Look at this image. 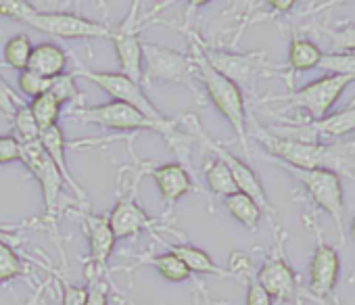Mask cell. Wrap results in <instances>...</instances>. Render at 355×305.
I'll use <instances>...</instances> for the list:
<instances>
[{
	"mask_svg": "<svg viewBox=\"0 0 355 305\" xmlns=\"http://www.w3.org/2000/svg\"><path fill=\"white\" fill-rule=\"evenodd\" d=\"M17 86H19L21 94L28 96V98L32 101V98H36V96H40V94H44V92H49L51 80L38 76V73L32 71V69H24V71H19V76H17Z\"/></svg>",
	"mask_w": 355,
	"mask_h": 305,
	"instance_id": "cell-31",
	"label": "cell"
},
{
	"mask_svg": "<svg viewBox=\"0 0 355 305\" xmlns=\"http://www.w3.org/2000/svg\"><path fill=\"white\" fill-rule=\"evenodd\" d=\"M322 57H324V53L313 40L293 36V40L288 44V69H291V73H301V71H309V69L320 67Z\"/></svg>",
	"mask_w": 355,
	"mask_h": 305,
	"instance_id": "cell-21",
	"label": "cell"
},
{
	"mask_svg": "<svg viewBox=\"0 0 355 305\" xmlns=\"http://www.w3.org/2000/svg\"><path fill=\"white\" fill-rule=\"evenodd\" d=\"M280 168L288 170L293 174V178H297L303 184V189L307 191L313 205L330 216V220L334 222L338 241L345 243L347 207H345V193H343L340 176L334 172H328V170H295V168H286V166H280Z\"/></svg>",
	"mask_w": 355,
	"mask_h": 305,
	"instance_id": "cell-6",
	"label": "cell"
},
{
	"mask_svg": "<svg viewBox=\"0 0 355 305\" xmlns=\"http://www.w3.org/2000/svg\"><path fill=\"white\" fill-rule=\"evenodd\" d=\"M117 301H121V305H125V303H123V299H121V295H117Z\"/></svg>",
	"mask_w": 355,
	"mask_h": 305,
	"instance_id": "cell-43",
	"label": "cell"
},
{
	"mask_svg": "<svg viewBox=\"0 0 355 305\" xmlns=\"http://www.w3.org/2000/svg\"><path fill=\"white\" fill-rule=\"evenodd\" d=\"M19 164H24L28 168V172L34 176V180L40 184L42 203H44V218L49 222H53L57 218V211H59L61 191L67 189L63 182V176L59 174L53 159L40 146V140L30 142V144H21V162Z\"/></svg>",
	"mask_w": 355,
	"mask_h": 305,
	"instance_id": "cell-11",
	"label": "cell"
},
{
	"mask_svg": "<svg viewBox=\"0 0 355 305\" xmlns=\"http://www.w3.org/2000/svg\"><path fill=\"white\" fill-rule=\"evenodd\" d=\"M195 282H197V288H199V297L203 299V305H224V303L214 301V299L207 295V288L203 286V282H201V280H197V278H195ZM197 305H201V303H197Z\"/></svg>",
	"mask_w": 355,
	"mask_h": 305,
	"instance_id": "cell-39",
	"label": "cell"
},
{
	"mask_svg": "<svg viewBox=\"0 0 355 305\" xmlns=\"http://www.w3.org/2000/svg\"><path fill=\"white\" fill-rule=\"evenodd\" d=\"M86 305H109V290H111V280L109 272H101L92 265L86 263Z\"/></svg>",
	"mask_w": 355,
	"mask_h": 305,
	"instance_id": "cell-27",
	"label": "cell"
},
{
	"mask_svg": "<svg viewBox=\"0 0 355 305\" xmlns=\"http://www.w3.org/2000/svg\"><path fill=\"white\" fill-rule=\"evenodd\" d=\"M67 63H69V57H67V53L59 44L42 42V44L34 46L28 69L36 71L38 76H42L46 80H55V78L65 73Z\"/></svg>",
	"mask_w": 355,
	"mask_h": 305,
	"instance_id": "cell-20",
	"label": "cell"
},
{
	"mask_svg": "<svg viewBox=\"0 0 355 305\" xmlns=\"http://www.w3.org/2000/svg\"><path fill=\"white\" fill-rule=\"evenodd\" d=\"M21 162V144L11 136H0V166Z\"/></svg>",
	"mask_w": 355,
	"mask_h": 305,
	"instance_id": "cell-36",
	"label": "cell"
},
{
	"mask_svg": "<svg viewBox=\"0 0 355 305\" xmlns=\"http://www.w3.org/2000/svg\"><path fill=\"white\" fill-rule=\"evenodd\" d=\"M142 82H169L193 86L195 65L187 53L155 42H142Z\"/></svg>",
	"mask_w": 355,
	"mask_h": 305,
	"instance_id": "cell-9",
	"label": "cell"
},
{
	"mask_svg": "<svg viewBox=\"0 0 355 305\" xmlns=\"http://www.w3.org/2000/svg\"><path fill=\"white\" fill-rule=\"evenodd\" d=\"M193 65H195V78L203 84L209 101L214 107L224 115V119L230 123V128L236 134V140L241 142L245 155L249 157V117H247V103L243 88H239L234 82L224 78L218 69L211 67L203 53V40L199 34H191V53H189Z\"/></svg>",
	"mask_w": 355,
	"mask_h": 305,
	"instance_id": "cell-2",
	"label": "cell"
},
{
	"mask_svg": "<svg viewBox=\"0 0 355 305\" xmlns=\"http://www.w3.org/2000/svg\"><path fill=\"white\" fill-rule=\"evenodd\" d=\"M76 76H82L84 80H88L90 84H94L96 88H101L105 94L111 96V101L130 105V107H134L136 111H140L142 115H146V117L153 119V121H167V119H169V117H165V115L148 101V96H146L144 90H142V84L130 80V78L123 76V73L94 71V69H88V67H84V65L80 63Z\"/></svg>",
	"mask_w": 355,
	"mask_h": 305,
	"instance_id": "cell-10",
	"label": "cell"
},
{
	"mask_svg": "<svg viewBox=\"0 0 355 305\" xmlns=\"http://www.w3.org/2000/svg\"><path fill=\"white\" fill-rule=\"evenodd\" d=\"M86 284H71L61 280V305H86Z\"/></svg>",
	"mask_w": 355,
	"mask_h": 305,
	"instance_id": "cell-37",
	"label": "cell"
},
{
	"mask_svg": "<svg viewBox=\"0 0 355 305\" xmlns=\"http://www.w3.org/2000/svg\"><path fill=\"white\" fill-rule=\"evenodd\" d=\"M71 117L84 121V123H92V125H101L107 130H117V132H157L161 136L167 138V142H175L187 138L184 134H180L178 130V121L175 119H167V121H153L146 115H142L140 111H136L130 105L117 103V101H109L103 105H94V107H78L69 111Z\"/></svg>",
	"mask_w": 355,
	"mask_h": 305,
	"instance_id": "cell-3",
	"label": "cell"
},
{
	"mask_svg": "<svg viewBox=\"0 0 355 305\" xmlns=\"http://www.w3.org/2000/svg\"><path fill=\"white\" fill-rule=\"evenodd\" d=\"M49 92H53V94H55V98H57L61 105H65V103H76V101H80V98H82V94H80V88H78V84H76V76H73V73H63V76H59V78L51 80V88H49Z\"/></svg>",
	"mask_w": 355,
	"mask_h": 305,
	"instance_id": "cell-30",
	"label": "cell"
},
{
	"mask_svg": "<svg viewBox=\"0 0 355 305\" xmlns=\"http://www.w3.org/2000/svg\"><path fill=\"white\" fill-rule=\"evenodd\" d=\"M224 209H226L239 224H243L249 232H257L263 211H261V207H259L249 195H245V193L239 191V193L226 197V199H224Z\"/></svg>",
	"mask_w": 355,
	"mask_h": 305,
	"instance_id": "cell-22",
	"label": "cell"
},
{
	"mask_svg": "<svg viewBox=\"0 0 355 305\" xmlns=\"http://www.w3.org/2000/svg\"><path fill=\"white\" fill-rule=\"evenodd\" d=\"M349 144H351V146H353V148H355V138H353V140H351V142H349Z\"/></svg>",
	"mask_w": 355,
	"mask_h": 305,
	"instance_id": "cell-44",
	"label": "cell"
},
{
	"mask_svg": "<svg viewBox=\"0 0 355 305\" xmlns=\"http://www.w3.org/2000/svg\"><path fill=\"white\" fill-rule=\"evenodd\" d=\"M82 220V230L88 238L90 255H88V265L107 272L109 259L113 255V249L117 245V238L109 226L107 216H98L92 211H80L78 214Z\"/></svg>",
	"mask_w": 355,
	"mask_h": 305,
	"instance_id": "cell-16",
	"label": "cell"
},
{
	"mask_svg": "<svg viewBox=\"0 0 355 305\" xmlns=\"http://www.w3.org/2000/svg\"><path fill=\"white\" fill-rule=\"evenodd\" d=\"M19 107H24V101L19 98L17 92L11 90V86L3 78H0V113H5L7 117H13Z\"/></svg>",
	"mask_w": 355,
	"mask_h": 305,
	"instance_id": "cell-34",
	"label": "cell"
},
{
	"mask_svg": "<svg viewBox=\"0 0 355 305\" xmlns=\"http://www.w3.org/2000/svg\"><path fill=\"white\" fill-rule=\"evenodd\" d=\"M191 119H193V125H191L193 134L203 142L205 148H209V150L214 152V157H218V159H222V162L226 164V168L230 170V174H232V178H234L236 189H239L241 193L249 195V197L261 207V211L268 216L270 224H278V222H276L274 207H272V203H270V199H268V195H266V189H263L259 176L255 174V170H253L245 159L236 157L234 152L228 150L224 144H220L218 140H214L207 132H203V128H201V123H199V119H197L195 115H191Z\"/></svg>",
	"mask_w": 355,
	"mask_h": 305,
	"instance_id": "cell-7",
	"label": "cell"
},
{
	"mask_svg": "<svg viewBox=\"0 0 355 305\" xmlns=\"http://www.w3.org/2000/svg\"><path fill=\"white\" fill-rule=\"evenodd\" d=\"M136 189H138V178L132 182L130 189H125L119 195L117 203L113 205L111 214L107 216L109 226H111L117 241L134 238L142 232L155 230V222L146 216V211L136 201Z\"/></svg>",
	"mask_w": 355,
	"mask_h": 305,
	"instance_id": "cell-14",
	"label": "cell"
},
{
	"mask_svg": "<svg viewBox=\"0 0 355 305\" xmlns=\"http://www.w3.org/2000/svg\"><path fill=\"white\" fill-rule=\"evenodd\" d=\"M272 232H274L272 249L263 259L261 268L255 272V278L272 297V301L303 305V299H311V297L309 293H303L299 274L293 270V265L286 259V251H284L286 232L278 224H272Z\"/></svg>",
	"mask_w": 355,
	"mask_h": 305,
	"instance_id": "cell-4",
	"label": "cell"
},
{
	"mask_svg": "<svg viewBox=\"0 0 355 305\" xmlns=\"http://www.w3.org/2000/svg\"><path fill=\"white\" fill-rule=\"evenodd\" d=\"M121 299H123V301H125V305H136V303H134V301H130V299H125V297H121Z\"/></svg>",
	"mask_w": 355,
	"mask_h": 305,
	"instance_id": "cell-42",
	"label": "cell"
},
{
	"mask_svg": "<svg viewBox=\"0 0 355 305\" xmlns=\"http://www.w3.org/2000/svg\"><path fill=\"white\" fill-rule=\"evenodd\" d=\"M355 82V76H340V73H328L322 76L309 84H305L299 90H293L288 94H278V96H266L263 103H286L288 109H301L307 113V121H318L324 119L326 115L332 113L336 101L340 94L349 88V84Z\"/></svg>",
	"mask_w": 355,
	"mask_h": 305,
	"instance_id": "cell-5",
	"label": "cell"
},
{
	"mask_svg": "<svg viewBox=\"0 0 355 305\" xmlns=\"http://www.w3.org/2000/svg\"><path fill=\"white\" fill-rule=\"evenodd\" d=\"M268 7L278 11V13H286V11H291L295 7V3H293V0H288V3H268Z\"/></svg>",
	"mask_w": 355,
	"mask_h": 305,
	"instance_id": "cell-40",
	"label": "cell"
},
{
	"mask_svg": "<svg viewBox=\"0 0 355 305\" xmlns=\"http://www.w3.org/2000/svg\"><path fill=\"white\" fill-rule=\"evenodd\" d=\"M136 263L138 265H150V268H155L159 272V276H163L167 282H184V280L193 278V274L187 270V265L180 259H178L171 251L153 255L148 259H140Z\"/></svg>",
	"mask_w": 355,
	"mask_h": 305,
	"instance_id": "cell-24",
	"label": "cell"
},
{
	"mask_svg": "<svg viewBox=\"0 0 355 305\" xmlns=\"http://www.w3.org/2000/svg\"><path fill=\"white\" fill-rule=\"evenodd\" d=\"M28 109H30V113H32L36 125H38L40 132H42V130H46V128L59 125V117H61L63 105L55 98L53 92H44V94L32 98L30 105H28Z\"/></svg>",
	"mask_w": 355,
	"mask_h": 305,
	"instance_id": "cell-25",
	"label": "cell"
},
{
	"mask_svg": "<svg viewBox=\"0 0 355 305\" xmlns=\"http://www.w3.org/2000/svg\"><path fill=\"white\" fill-rule=\"evenodd\" d=\"M0 243H5V245H19V238L17 234L11 230V228H5V226H0Z\"/></svg>",
	"mask_w": 355,
	"mask_h": 305,
	"instance_id": "cell-38",
	"label": "cell"
},
{
	"mask_svg": "<svg viewBox=\"0 0 355 305\" xmlns=\"http://www.w3.org/2000/svg\"><path fill=\"white\" fill-rule=\"evenodd\" d=\"M13 121V138L19 142V144H30V142H38L40 140V128L36 125L28 105L19 107L15 111V115L11 117Z\"/></svg>",
	"mask_w": 355,
	"mask_h": 305,
	"instance_id": "cell-29",
	"label": "cell"
},
{
	"mask_svg": "<svg viewBox=\"0 0 355 305\" xmlns=\"http://www.w3.org/2000/svg\"><path fill=\"white\" fill-rule=\"evenodd\" d=\"M311 230L315 232V249L311 253L309 261V297L322 305L332 297L338 274H340V257L332 245H328L322 236V230L315 222L311 220Z\"/></svg>",
	"mask_w": 355,
	"mask_h": 305,
	"instance_id": "cell-12",
	"label": "cell"
},
{
	"mask_svg": "<svg viewBox=\"0 0 355 305\" xmlns=\"http://www.w3.org/2000/svg\"><path fill=\"white\" fill-rule=\"evenodd\" d=\"M349 234H351V238L355 241V218H353L351 224H349Z\"/></svg>",
	"mask_w": 355,
	"mask_h": 305,
	"instance_id": "cell-41",
	"label": "cell"
},
{
	"mask_svg": "<svg viewBox=\"0 0 355 305\" xmlns=\"http://www.w3.org/2000/svg\"><path fill=\"white\" fill-rule=\"evenodd\" d=\"M24 24L61 40H98V38L111 40V28L107 24L67 11H38L34 7L26 15Z\"/></svg>",
	"mask_w": 355,
	"mask_h": 305,
	"instance_id": "cell-8",
	"label": "cell"
},
{
	"mask_svg": "<svg viewBox=\"0 0 355 305\" xmlns=\"http://www.w3.org/2000/svg\"><path fill=\"white\" fill-rule=\"evenodd\" d=\"M203 53L207 57V61L211 63L214 69H218L224 78H228L230 82H234L239 88L247 86L255 76L266 73L268 61L266 55L261 53H230V51H220V49H209L203 42Z\"/></svg>",
	"mask_w": 355,
	"mask_h": 305,
	"instance_id": "cell-15",
	"label": "cell"
},
{
	"mask_svg": "<svg viewBox=\"0 0 355 305\" xmlns=\"http://www.w3.org/2000/svg\"><path fill=\"white\" fill-rule=\"evenodd\" d=\"M169 251L180 259L187 270L191 274H199V276H218V278H230L234 280V276L226 270V268H220L211 255L191 243H178V245H169Z\"/></svg>",
	"mask_w": 355,
	"mask_h": 305,
	"instance_id": "cell-19",
	"label": "cell"
},
{
	"mask_svg": "<svg viewBox=\"0 0 355 305\" xmlns=\"http://www.w3.org/2000/svg\"><path fill=\"white\" fill-rule=\"evenodd\" d=\"M138 9L140 5H132V11L128 13V17L117 28H111V42H113V49L117 53V61L121 67L119 73L142 84L144 80L142 78V40L138 34L140 28H136Z\"/></svg>",
	"mask_w": 355,
	"mask_h": 305,
	"instance_id": "cell-13",
	"label": "cell"
},
{
	"mask_svg": "<svg viewBox=\"0 0 355 305\" xmlns=\"http://www.w3.org/2000/svg\"><path fill=\"white\" fill-rule=\"evenodd\" d=\"M40 146L44 148L46 155L53 159V164L57 166L59 174L63 176V182L65 186L82 201H86V195H84V189L76 182L71 170H69V164H67V140H65V134L61 130V125H53V128H46L40 132Z\"/></svg>",
	"mask_w": 355,
	"mask_h": 305,
	"instance_id": "cell-18",
	"label": "cell"
},
{
	"mask_svg": "<svg viewBox=\"0 0 355 305\" xmlns=\"http://www.w3.org/2000/svg\"><path fill=\"white\" fill-rule=\"evenodd\" d=\"M245 286H247V295H245V305H272V297L266 293V288L257 282L255 272L249 274L245 278Z\"/></svg>",
	"mask_w": 355,
	"mask_h": 305,
	"instance_id": "cell-33",
	"label": "cell"
},
{
	"mask_svg": "<svg viewBox=\"0 0 355 305\" xmlns=\"http://www.w3.org/2000/svg\"><path fill=\"white\" fill-rule=\"evenodd\" d=\"M328 38H330V44H332V51L334 53H355V24H347V26H340L336 30H330L328 32Z\"/></svg>",
	"mask_w": 355,
	"mask_h": 305,
	"instance_id": "cell-32",
	"label": "cell"
},
{
	"mask_svg": "<svg viewBox=\"0 0 355 305\" xmlns=\"http://www.w3.org/2000/svg\"><path fill=\"white\" fill-rule=\"evenodd\" d=\"M32 9L34 5L24 3V0H0V15L13 21H24Z\"/></svg>",
	"mask_w": 355,
	"mask_h": 305,
	"instance_id": "cell-35",
	"label": "cell"
},
{
	"mask_svg": "<svg viewBox=\"0 0 355 305\" xmlns=\"http://www.w3.org/2000/svg\"><path fill=\"white\" fill-rule=\"evenodd\" d=\"M253 136L278 166L295 170H328L355 180V148L349 142H305L259 128Z\"/></svg>",
	"mask_w": 355,
	"mask_h": 305,
	"instance_id": "cell-1",
	"label": "cell"
},
{
	"mask_svg": "<svg viewBox=\"0 0 355 305\" xmlns=\"http://www.w3.org/2000/svg\"><path fill=\"white\" fill-rule=\"evenodd\" d=\"M15 278H28L26 259L11 245L0 243V284L11 282Z\"/></svg>",
	"mask_w": 355,
	"mask_h": 305,
	"instance_id": "cell-28",
	"label": "cell"
},
{
	"mask_svg": "<svg viewBox=\"0 0 355 305\" xmlns=\"http://www.w3.org/2000/svg\"><path fill=\"white\" fill-rule=\"evenodd\" d=\"M34 44L30 40L28 34H15L5 42L3 49V63L15 71H24L30 65V57H32Z\"/></svg>",
	"mask_w": 355,
	"mask_h": 305,
	"instance_id": "cell-26",
	"label": "cell"
},
{
	"mask_svg": "<svg viewBox=\"0 0 355 305\" xmlns=\"http://www.w3.org/2000/svg\"><path fill=\"white\" fill-rule=\"evenodd\" d=\"M142 174H146L155 180V184L161 193V199L167 207H173L184 195H189L193 191L191 172L180 162H171V164H163V166H146Z\"/></svg>",
	"mask_w": 355,
	"mask_h": 305,
	"instance_id": "cell-17",
	"label": "cell"
},
{
	"mask_svg": "<svg viewBox=\"0 0 355 305\" xmlns=\"http://www.w3.org/2000/svg\"><path fill=\"white\" fill-rule=\"evenodd\" d=\"M203 176H205V182H207V189L214 197H220V199H226L234 193H239L236 184H234V178L230 174V170L226 168V164L218 157H211L203 164Z\"/></svg>",
	"mask_w": 355,
	"mask_h": 305,
	"instance_id": "cell-23",
	"label": "cell"
}]
</instances>
